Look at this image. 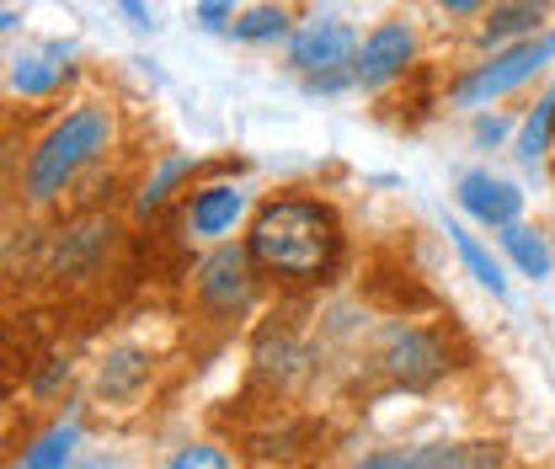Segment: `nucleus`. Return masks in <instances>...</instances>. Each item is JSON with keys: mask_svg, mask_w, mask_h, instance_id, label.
Here are the masks:
<instances>
[{"mask_svg": "<svg viewBox=\"0 0 555 469\" xmlns=\"http://www.w3.org/2000/svg\"><path fill=\"white\" fill-rule=\"evenodd\" d=\"M343 251V230H337V213L321 208L310 198H278L257 213L251 224V262L273 277L288 283H315L326 277L332 262Z\"/></svg>", "mask_w": 555, "mask_h": 469, "instance_id": "1", "label": "nucleus"}, {"mask_svg": "<svg viewBox=\"0 0 555 469\" xmlns=\"http://www.w3.org/2000/svg\"><path fill=\"white\" fill-rule=\"evenodd\" d=\"M107 139H113V118H107L102 107L69 113L65 123L33 149V160H27V198H38V203L54 198L96 149H107Z\"/></svg>", "mask_w": 555, "mask_h": 469, "instance_id": "2", "label": "nucleus"}, {"mask_svg": "<svg viewBox=\"0 0 555 469\" xmlns=\"http://www.w3.org/2000/svg\"><path fill=\"white\" fill-rule=\"evenodd\" d=\"M545 60H555V32L545 38H529V43H518V49H507V54H496L491 65H481L454 96L465 102V107H476V102H491V96H502V91H513V86H524L534 69H545Z\"/></svg>", "mask_w": 555, "mask_h": 469, "instance_id": "3", "label": "nucleus"}, {"mask_svg": "<svg viewBox=\"0 0 555 469\" xmlns=\"http://www.w3.org/2000/svg\"><path fill=\"white\" fill-rule=\"evenodd\" d=\"M288 60H294V69H305V75H332V69H343L347 60H352V27L337 22V16L305 22V27L294 32V43H288Z\"/></svg>", "mask_w": 555, "mask_h": 469, "instance_id": "4", "label": "nucleus"}, {"mask_svg": "<svg viewBox=\"0 0 555 469\" xmlns=\"http://www.w3.org/2000/svg\"><path fill=\"white\" fill-rule=\"evenodd\" d=\"M198 294H204L214 310H235V304H246V294H251V251H241V246H219L204 268H198Z\"/></svg>", "mask_w": 555, "mask_h": 469, "instance_id": "5", "label": "nucleus"}, {"mask_svg": "<svg viewBox=\"0 0 555 469\" xmlns=\"http://www.w3.org/2000/svg\"><path fill=\"white\" fill-rule=\"evenodd\" d=\"M412 49H416L412 27H406V22H385V27L369 32V43H363V54H358V69H352V75H358L363 86H385L390 75L406 69Z\"/></svg>", "mask_w": 555, "mask_h": 469, "instance_id": "6", "label": "nucleus"}, {"mask_svg": "<svg viewBox=\"0 0 555 469\" xmlns=\"http://www.w3.org/2000/svg\"><path fill=\"white\" fill-rule=\"evenodd\" d=\"M460 203H465V213H476L481 224H518V208H524V193L513 187V182H502V177H486V171H470L465 182H460Z\"/></svg>", "mask_w": 555, "mask_h": 469, "instance_id": "7", "label": "nucleus"}, {"mask_svg": "<svg viewBox=\"0 0 555 469\" xmlns=\"http://www.w3.org/2000/svg\"><path fill=\"white\" fill-rule=\"evenodd\" d=\"M385 368L401 385H427V379L443 374V347L427 331H396L390 336V352H385Z\"/></svg>", "mask_w": 555, "mask_h": 469, "instance_id": "8", "label": "nucleus"}, {"mask_svg": "<svg viewBox=\"0 0 555 469\" xmlns=\"http://www.w3.org/2000/svg\"><path fill=\"white\" fill-rule=\"evenodd\" d=\"M241 208H246V193L241 187H208V193H198L193 198V230L198 235H224L235 219H241Z\"/></svg>", "mask_w": 555, "mask_h": 469, "instance_id": "9", "label": "nucleus"}, {"mask_svg": "<svg viewBox=\"0 0 555 469\" xmlns=\"http://www.w3.org/2000/svg\"><path fill=\"white\" fill-rule=\"evenodd\" d=\"M60 80H65V54H60V49H54V54H22L16 69H11V86H16L22 96H49Z\"/></svg>", "mask_w": 555, "mask_h": 469, "instance_id": "10", "label": "nucleus"}, {"mask_svg": "<svg viewBox=\"0 0 555 469\" xmlns=\"http://www.w3.org/2000/svg\"><path fill=\"white\" fill-rule=\"evenodd\" d=\"M422 465L427 469H502V454L491 443H438V448H422Z\"/></svg>", "mask_w": 555, "mask_h": 469, "instance_id": "11", "label": "nucleus"}, {"mask_svg": "<svg viewBox=\"0 0 555 469\" xmlns=\"http://www.w3.org/2000/svg\"><path fill=\"white\" fill-rule=\"evenodd\" d=\"M449 235H454V251L465 257V268H470V277H476L481 288H491V294L502 299V294H507V277H502V268L491 262V251H486V246L476 240V235H470V230H465V224H449Z\"/></svg>", "mask_w": 555, "mask_h": 469, "instance_id": "12", "label": "nucleus"}, {"mask_svg": "<svg viewBox=\"0 0 555 469\" xmlns=\"http://www.w3.org/2000/svg\"><path fill=\"white\" fill-rule=\"evenodd\" d=\"M75 443H80V427H75V421H65V427L43 432V438L22 454V469H65L69 454H75Z\"/></svg>", "mask_w": 555, "mask_h": 469, "instance_id": "13", "label": "nucleus"}, {"mask_svg": "<svg viewBox=\"0 0 555 469\" xmlns=\"http://www.w3.org/2000/svg\"><path fill=\"white\" fill-rule=\"evenodd\" d=\"M502 246H507V257L524 268V277H545V272H551V251H545V240H540L534 230L502 224Z\"/></svg>", "mask_w": 555, "mask_h": 469, "instance_id": "14", "label": "nucleus"}, {"mask_svg": "<svg viewBox=\"0 0 555 469\" xmlns=\"http://www.w3.org/2000/svg\"><path fill=\"white\" fill-rule=\"evenodd\" d=\"M540 16H545V0H507V5L491 11V22H486V43H496V38H507V32H524V27H534Z\"/></svg>", "mask_w": 555, "mask_h": 469, "instance_id": "15", "label": "nucleus"}, {"mask_svg": "<svg viewBox=\"0 0 555 469\" xmlns=\"http://www.w3.org/2000/svg\"><path fill=\"white\" fill-rule=\"evenodd\" d=\"M283 27H288V16H283L278 5H257V11H246L241 22H230V32H235L241 43H268Z\"/></svg>", "mask_w": 555, "mask_h": 469, "instance_id": "16", "label": "nucleus"}, {"mask_svg": "<svg viewBox=\"0 0 555 469\" xmlns=\"http://www.w3.org/2000/svg\"><path fill=\"white\" fill-rule=\"evenodd\" d=\"M551 129H555V91L534 107V118L524 123V139H518V155L524 160H534V155H545V144H551Z\"/></svg>", "mask_w": 555, "mask_h": 469, "instance_id": "17", "label": "nucleus"}, {"mask_svg": "<svg viewBox=\"0 0 555 469\" xmlns=\"http://www.w3.org/2000/svg\"><path fill=\"white\" fill-rule=\"evenodd\" d=\"M188 166H193V160H166V166H160V171H155V182H150V187H144V198H139V208H144V213H150V208H155V203L166 198V187H171V182H177V177H182V171H188Z\"/></svg>", "mask_w": 555, "mask_h": 469, "instance_id": "18", "label": "nucleus"}, {"mask_svg": "<svg viewBox=\"0 0 555 469\" xmlns=\"http://www.w3.org/2000/svg\"><path fill=\"white\" fill-rule=\"evenodd\" d=\"M166 469H230V465H224V454H219V448H182Z\"/></svg>", "mask_w": 555, "mask_h": 469, "instance_id": "19", "label": "nucleus"}, {"mask_svg": "<svg viewBox=\"0 0 555 469\" xmlns=\"http://www.w3.org/2000/svg\"><path fill=\"white\" fill-rule=\"evenodd\" d=\"M358 469H427V465H422V448H416V454H374Z\"/></svg>", "mask_w": 555, "mask_h": 469, "instance_id": "20", "label": "nucleus"}, {"mask_svg": "<svg viewBox=\"0 0 555 469\" xmlns=\"http://www.w3.org/2000/svg\"><path fill=\"white\" fill-rule=\"evenodd\" d=\"M224 16H230V0H204L198 5V22L204 27H224Z\"/></svg>", "mask_w": 555, "mask_h": 469, "instance_id": "21", "label": "nucleus"}, {"mask_svg": "<svg viewBox=\"0 0 555 469\" xmlns=\"http://www.w3.org/2000/svg\"><path fill=\"white\" fill-rule=\"evenodd\" d=\"M502 134H507V123H502V118H481V123H476V139H491V144H496Z\"/></svg>", "mask_w": 555, "mask_h": 469, "instance_id": "22", "label": "nucleus"}, {"mask_svg": "<svg viewBox=\"0 0 555 469\" xmlns=\"http://www.w3.org/2000/svg\"><path fill=\"white\" fill-rule=\"evenodd\" d=\"M124 11H129V22H134L139 32L150 27V11H144V0H124Z\"/></svg>", "mask_w": 555, "mask_h": 469, "instance_id": "23", "label": "nucleus"}, {"mask_svg": "<svg viewBox=\"0 0 555 469\" xmlns=\"http://www.w3.org/2000/svg\"><path fill=\"white\" fill-rule=\"evenodd\" d=\"M80 469H129V465H124V459H113V454H91Z\"/></svg>", "mask_w": 555, "mask_h": 469, "instance_id": "24", "label": "nucleus"}, {"mask_svg": "<svg viewBox=\"0 0 555 469\" xmlns=\"http://www.w3.org/2000/svg\"><path fill=\"white\" fill-rule=\"evenodd\" d=\"M438 5H443V11H460V16H470L481 0H438Z\"/></svg>", "mask_w": 555, "mask_h": 469, "instance_id": "25", "label": "nucleus"}, {"mask_svg": "<svg viewBox=\"0 0 555 469\" xmlns=\"http://www.w3.org/2000/svg\"><path fill=\"white\" fill-rule=\"evenodd\" d=\"M11 22H16V16H11V11H0V32H5V27H11Z\"/></svg>", "mask_w": 555, "mask_h": 469, "instance_id": "26", "label": "nucleus"}]
</instances>
